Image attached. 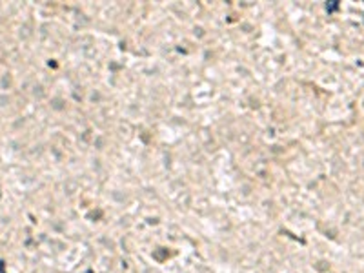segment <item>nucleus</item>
<instances>
[]
</instances>
